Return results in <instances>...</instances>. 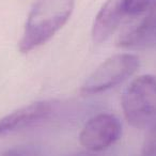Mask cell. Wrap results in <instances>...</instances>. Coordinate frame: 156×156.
Masks as SVG:
<instances>
[{"label":"cell","mask_w":156,"mask_h":156,"mask_svg":"<svg viewBox=\"0 0 156 156\" xmlns=\"http://www.w3.org/2000/svg\"><path fill=\"white\" fill-rule=\"evenodd\" d=\"M138 66L139 59L135 55H115L96 67L81 86L80 92L91 95L111 89L132 76Z\"/></svg>","instance_id":"3957f363"},{"label":"cell","mask_w":156,"mask_h":156,"mask_svg":"<svg viewBox=\"0 0 156 156\" xmlns=\"http://www.w3.org/2000/svg\"><path fill=\"white\" fill-rule=\"evenodd\" d=\"M137 16L138 18L119 35L118 46L130 49H142L156 43V2Z\"/></svg>","instance_id":"8992f818"},{"label":"cell","mask_w":156,"mask_h":156,"mask_svg":"<svg viewBox=\"0 0 156 156\" xmlns=\"http://www.w3.org/2000/svg\"><path fill=\"white\" fill-rule=\"evenodd\" d=\"M124 16H128L127 0H106L92 26L94 43L100 44L106 41L115 32Z\"/></svg>","instance_id":"52a82bcc"},{"label":"cell","mask_w":156,"mask_h":156,"mask_svg":"<svg viewBox=\"0 0 156 156\" xmlns=\"http://www.w3.org/2000/svg\"><path fill=\"white\" fill-rule=\"evenodd\" d=\"M142 153L145 156H152L156 154V124L152 126L142 145Z\"/></svg>","instance_id":"9c48e42d"},{"label":"cell","mask_w":156,"mask_h":156,"mask_svg":"<svg viewBox=\"0 0 156 156\" xmlns=\"http://www.w3.org/2000/svg\"><path fill=\"white\" fill-rule=\"evenodd\" d=\"M2 156H37V150L32 147H16L10 149Z\"/></svg>","instance_id":"30bf717a"},{"label":"cell","mask_w":156,"mask_h":156,"mask_svg":"<svg viewBox=\"0 0 156 156\" xmlns=\"http://www.w3.org/2000/svg\"><path fill=\"white\" fill-rule=\"evenodd\" d=\"M56 103L40 101L24 106L0 119V136L23 130L48 120L56 111Z\"/></svg>","instance_id":"5b68a950"},{"label":"cell","mask_w":156,"mask_h":156,"mask_svg":"<svg viewBox=\"0 0 156 156\" xmlns=\"http://www.w3.org/2000/svg\"><path fill=\"white\" fill-rule=\"evenodd\" d=\"M156 0H127L128 16H137L151 8Z\"/></svg>","instance_id":"ba28073f"},{"label":"cell","mask_w":156,"mask_h":156,"mask_svg":"<svg viewBox=\"0 0 156 156\" xmlns=\"http://www.w3.org/2000/svg\"><path fill=\"white\" fill-rule=\"evenodd\" d=\"M75 0H37L27 17L18 48L28 54L49 41L69 20Z\"/></svg>","instance_id":"6da1fadb"},{"label":"cell","mask_w":156,"mask_h":156,"mask_svg":"<svg viewBox=\"0 0 156 156\" xmlns=\"http://www.w3.org/2000/svg\"><path fill=\"white\" fill-rule=\"evenodd\" d=\"M122 109L127 122L136 128L156 124V77L142 75L124 91Z\"/></svg>","instance_id":"7a4b0ae2"},{"label":"cell","mask_w":156,"mask_h":156,"mask_svg":"<svg viewBox=\"0 0 156 156\" xmlns=\"http://www.w3.org/2000/svg\"><path fill=\"white\" fill-rule=\"evenodd\" d=\"M71 156H100L98 154H95V152H81V153H77V154H74V155Z\"/></svg>","instance_id":"8fae6325"},{"label":"cell","mask_w":156,"mask_h":156,"mask_svg":"<svg viewBox=\"0 0 156 156\" xmlns=\"http://www.w3.org/2000/svg\"><path fill=\"white\" fill-rule=\"evenodd\" d=\"M122 126L117 117L100 113L91 118L79 134V142L90 152H101L119 140Z\"/></svg>","instance_id":"277c9868"}]
</instances>
